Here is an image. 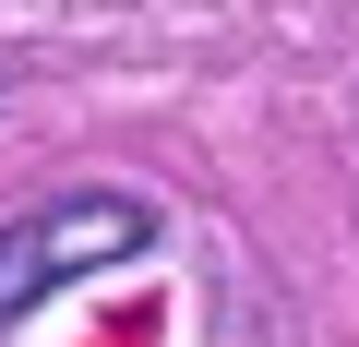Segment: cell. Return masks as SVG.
Here are the masks:
<instances>
[{
	"instance_id": "6da1fadb",
	"label": "cell",
	"mask_w": 359,
	"mask_h": 347,
	"mask_svg": "<svg viewBox=\"0 0 359 347\" xmlns=\"http://www.w3.org/2000/svg\"><path fill=\"white\" fill-rule=\"evenodd\" d=\"M156 252V204L132 192H48L25 216H0V323H25L36 299L108 275V264H144Z\"/></svg>"
}]
</instances>
